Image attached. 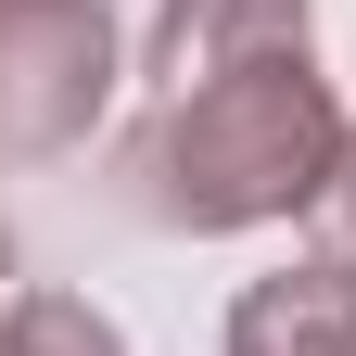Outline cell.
<instances>
[{
  "mask_svg": "<svg viewBox=\"0 0 356 356\" xmlns=\"http://www.w3.org/2000/svg\"><path fill=\"white\" fill-rule=\"evenodd\" d=\"M0 280H13V229H0Z\"/></svg>",
  "mask_w": 356,
  "mask_h": 356,
  "instance_id": "7",
  "label": "cell"
},
{
  "mask_svg": "<svg viewBox=\"0 0 356 356\" xmlns=\"http://www.w3.org/2000/svg\"><path fill=\"white\" fill-rule=\"evenodd\" d=\"M305 38H318L305 0H153L140 76H153V102H165V89H204V76H229V64H280V51H305Z\"/></svg>",
  "mask_w": 356,
  "mask_h": 356,
  "instance_id": "3",
  "label": "cell"
},
{
  "mask_svg": "<svg viewBox=\"0 0 356 356\" xmlns=\"http://www.w3.org/2000/svg\"><path fill=\"white\" fill-rule=\"evenodd\" d=\"M229 356H356V267L305 254L229 293Z\"/></svg>",
  "mask_w": 356,
  "mask_h": 356,
  "instance_id": "4",
  "label": "cell"
},
{
  "mask_svg": "<svg viewBox=\"0 0 356 356\" xmlns=\"http://www.w3.org/2000/svg\"><path fill=\"white\" fill-rule=\"evenodd\" d=\"M115 76V0H0V165H64Z\"/></svg>",
  "mask_w": 356,
  "mask_h": 356,
  "instance_id": "2",
  "label": "cell"
},
{
  "mask_svg": "<svg viewBox=\"0 0 356 356\" xmlns=\"http://www.w3.org/2000/svg\"><path fill=\"white\" fill-rule=\"evenodd\" d=\"M0 356H127V331L89 293H13L0 305Z\"/></svg>",
  "mask_w": 356,
  "mask_h": 356,
  "instance_id": "5",
  "label": "cell"
},
{
  "mask_svg": "<svg viewBox=\"0 0 356 356\" xmlns=\"http://www.w3.org/2000/svg\"><path fill=\"white\" fill-rule=\"evenodd\" d=\"M305 229H318V254H331V267H356V127H343V165H331V191L305 204Z\"/></svg>",
  "mask_w": 356,
  "mask_h": 356,
  "instance_id": "6",
  "label": "cell"
},
{
  "mask_svg": "<svg viewBox=\"0 0 356 356\" xmlns=\"http://www.w3.org/2000/svg\"><path fill=\"white\" fill-rule=\"evenodd\" d=\"M343 102H331V76L318 51H280V64H229V76H204V89H165V102L127 127V204L153 216V229H267V216H305L331 191V165H343Z\"/></svg>",
  "mask_w": 356,
  "mask_h": 356,
  "instance_id": "1",
  "label": "cell"
}]
</instances>
